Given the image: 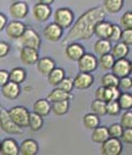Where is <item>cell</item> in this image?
Wrapping results in <instances>:
<instances>
[{
	"label": "cell",
	"mask_w": 132,
	"mask_h": 155,
	"mask_svg": "<svg viewBox=\"0 0 132 155\" xmlns=\"http://www.w3.org/2000/svg\"><path fill=\"white\" fill-rule=\"evenodd\" d=\"M38 152V144L34 139H25L19 146V154L21 155H35Z\"/></svg>",
	"instance_id": "ffe728a7"
},
{
	"label": "cell",
	"mask_w": 132,
	"mask_h": 155,
	"mask_svg": "<svg viewBox=\"0 0 132 155\" xmlns=\"http://www.w3.org/2000/svg\"><path fill=\"white\" fill-rule=\"evenodd\" d=\"M53 1H54V0H38V2L44 4V5H49V6L51 4H53Z\"/></svg>",
	"instance_id": "f907efd6"
},
{
	"label": "cell",
	"mask_w": 132,
	"mask_h": 155,
	"mask_svg": "<svg viewBox=\"0 0 132 155\" xmlns=\"http://www.w3.org/2000/svg\"><path fill=\"white\" fill-rule=\"evenodd\" d=\"M6 25H7V17L5 16L4 14L0 13V32L6 27Z\"/></svg>",
	"instance_id": "681fc988"
},
{
	"label": "cell",
	"mask_w": 132,
	"mask_h": 155,
	"mask_svg": "<svg viewBox=\"0 0 132 155\" xmlns=\"http://www.w3.org/2000/svg\"><path fill=\"white\" fill-rule=\"evenodd\" d=\"M108 136V130L106 127L104 126H97L95 129H93V134H92V140L94 143H98L102 144L103 142H105Z\"/></svg>",
	"instance_id": "d4e9b609"
},
{
	"label": "cell",
	"mask_w": 132,
	"mask_h": 155,
	"mask_svg": "<svg viewBox=\"0 0 132 155\" xmlns=\"http://www.w3.org/2000/svg\"><path fill=\"white\" fill-rule=\"evenodd\" d=\"M101 84L104 87H119V78L114 74H105L101 79Z\"/></svg>",
	"instance_id": "836d02e7"
},
{
	"label": "cell",
	"mask_w": 132,
	"mask_h": 155,
	"mask_svg": "<svg viewBox=\"0 0 132 155\" xmlns=\"http://www.w3.org/2000/svg\"><path fill=\"white\" fill-rule=\"evenodd\" d=\"M25 28L26 26L21 22L13 21L6 25V33L11 39H19L21 35L23 34V32L25 31Z\"/></svg>",
	"instance_id": "e0dca14e"
},
{
	"label": "cell",
	"mask_w": 132,
	"mask_h": 155,
	"mask_svg": "<svg viewBox=\"0 0 132 155\" xmlns=\"http://www.w3.org/2000/svg\"><path fill=\"white\" fill-rule=\"evenodd\" d=\"M97 59L94 54L84 53V56L78 60V68L80 73H93L97 68Z\"/></svg>",
	"instance_id": "52a82bcc"
},
{
	"label": "cell",
	"mask_w": 132,
	"mask_h": 155,
	"mask_svg": "<svg viewBox=\"0 0 132 155\" xmlns=\"http://www.w3.org/2000/svg\"><path fill=\"white\" fill-rule=\"evenodd\" d=\"M124 0H103V8L106 13L116 14L123 8Z\"/></svg>",
	"instance_id": "603a6c76"
},
{
	"label": "cell",
	"mask_w": 132,
	"mask_h": 155,
	"mask_svg": "<svg viewBox=\"0 0 132 155\" xmlns=\"http://www.w3.org/2000/svg\"><path fill=\"white\" fill-rule=\"evenodd\" d=\"M112 49V42L107 39H101L96 41L94 44V51L98 56H102L105 53H110Z\"/></svg>",
	"instance_id": "484cf974"
},
{
	"label": "cell",
	"mask_w": 132,
	"mask_h": 155,
	"mask_svg": "<svg viewBox=\"0 0 132 155\" xmlns=\"http://www.w3.org/2000/svg\"><path fill=\"white\" fill-rule=\"evenodd\" d=\"M115 58L112 56L111 53H105V54H102L99 56V59L97 60V66L102 70H110V69L113 67L114 65Z\"/></svg>",
	"instance_id": "f1b7e54d"
},
{
	"label": "cell",
	"mask_w": 132,
	"mask_h": 155,
	"mask_svg": "<svg viewBox=\"0 0 132 155\" xmlns=\"http://www.w3.org/2000/svg\"><path fill=\"white\" fill-rule=\"evenodd\" d=\"M72 99V95L68 93V92H64V91L60 90L58 87H56L53 91H51L49 94H47V100L49 102H58V101H63V100H70Z\"/></svg>",
	"instance_id": "7402d4cb"
},
{
	"label": "cell",
	"mask_w": 132,
	"mask_h": 155,
	"mask_svg": "<svg viewBox=\"0 0 132 155\" xmlns=\"http://www.w3.org/2000/svg\"><path fill=\"white\" fill-rule=\"evenodd\" d=\"M84 126H85V128L89 130H93L95 129L97 126H99V118H98L97 114H95V113H87L85 117H84Z\"/></svg>",
	"instance_id": "1f68e13d"
},
{
	"label": "cell",
	"mask_w": 132,
	"mask_h": 155,
	"mask_svg": "<svg viewBox=\"0 0 132 155\" xmlns=\"http://www.w3.org/2000/svg\"><path fill=\"white\" fill-rule=\"evenodd\" d=\"M9 13L13 16L15 19H23L27 16L28 13V6L27 4L23 2V1H16L11 4V6L9 7Z\"/></svg>",
	"instance_id": "9a60e30c"
},
{
	"label": "cell",
	"mask_w": 132,
	"mask_h": 155,
	"mask_svg": "<svg viewBox=\"0 0 132 155\" xmlns=\"http://www.w3.org/2000/svg\"><path fill=\"white\" fill-rule=\"evenodd\" d=\"M51 7L49 5L38 2L33 7V16L37 22H47L51 16Z\"/></svg>",
	"instance_id": "7c38bea8"
},
{
	"label": "cell",
	"mask_w": 132,
	"mask_h": 155,
	"mask_svg": "<svg viewBox=\"0 0 132 155\" xmlns=\"http://www.w3.org/2000/svg\"><path fill=\"white\" fill-rule=\"evenodd\" d=\"M112 74H114L118 78L129 76L131 74V61L127 60L125 58L115 59L114 65L112 67Z\"/></svg>",
	"instance_id": "ba28073f"
},
{
	"label": "cell",
	"mask_w": 132,
	"mask_h": 155,
	"mask_svg": "<svg viewBox=\"0 0 132 155\" xmlns=\"http://www.w3.org/2000/svg\"><path fill=\"white\" fill-rule=\"evenodd\" d=\"M123 146L119 138L108 137L105 142L102 143L101 153L103 155H120L122 153Z\"/></svg>",
	"instance_id": "8992f818"
},
{
	"label": "cell",
	"mask_w": 132,
	"mask_h": 155,
	"mask_svg": "<svg viewBox=\"0 0 132 155\" xmlns=\"http://www.w3.org/2000/svg\"><path fill=\"white\" fill-rule=\"evenodd\" d=\"M36 64H37L38 73L43 75V76H47L49 73L56 67V61L53 60L52 58H49V57H43L41 59L38 58Z\"/></svg>",
	"instance_id": "ac0fdd59"
},
{
	"label": "cell",
	"mask_w": 132,
	"mask_h": 155,
	"mask_svg": "<svg viewBox=\"0 0 132 155\" xmlns=\"http://www.w3.org/2000/svg\"><path fill=\"white\" fill-rule=\"evenodd\" d=\"M64 53H66V57L68 59L72 61H78L86 52L85 48L82 47L81 44L77 43V42H71V43L67 44Z\"/></svg>",
	"instance_id": "30bf717a"
},
{
	"label": "cell",
	"mask_w": 132,
	"mask_h": 155,
	"mask_svg": "<svg viewBox=\"0 0 132 155\" xmlns=\"http://www.w3.org/2000/svg\"><path fill=\"white\" fill-rule=\"evenodd\" d=\"M121 26L124 30L127 28H132V12H127L122 15V17L120 19Z\"/></svg>",
	"instance_id": "ab89813d"
},
{
	"label": "cell",
	"mask_w": 132,
	"mask_h": 155,
	"mask_svg": "<svg viewBox=\"0 0 132 155\" xmlns=\"http://www.w3.org/2000/svg\"><path fill=\"white\" fill-rule=\"evenodd\" d=\"M110 53L114 57L115 59L125 58L127 54L129 53V45L124 44L123 42H118L114 47H112L111 52H110Z\"/></svg>",
	"instance_id": "83f0119b"
},
{
	"label": "cell",
	"mask_w": 132,
	"mask_h": 155,
	"mask_svg": "<svg viewBox=\"0 0 132 155\" xmlns=\"http://www.w3.org/2000/svg\"><path fill=\"white\" fill-rule=\"evenodd\" d=\"M16 1H17V0H16Z\"/></svg>",
	"instance_id": "816d5d0a"
},
{
	"label": "cell",
	"mask_w": 132,
	"mask_h": 155,
	"mask_svg": "<svg viewBox=\"0 0 132 155\" xmlns=\"http://www.w3.org/2000/svg\"><path fill=\"white\" fill-rule=\"evenodd\" d=\"M33 111L41 117L49 116V113L51 112V102H49L47 99L37 100L33 105Z\"/></svg>",
	"instance_id": "44dd1931"
},
{
	"label": "cell",
	"mask_w": 132,
	"mask_h": 155,
	"mask_svg": "<svg viewBox=\"0 0 132 155\" xmlns=\"http://www.w3.org/2000/svg\"><path fill=\"white\" fill-rule=\"evenodd\" d=\"M75 16L71 9L69 8H59L54 13V23L61 27V28H68L72 25Z\"/></svg>",
	"instance_id": "3957f363"
},
{
	"label": "cell",
	"mask_w": 132,
	"mask_h": 155,
	"mask_svg": "<svg viewBox=\"0 0 132 155\" xmlns=\"http://www.w3.org/2000/svg\"><path fill=\"white\" fill-rule=\"evenodd\" d=\"M0 154L2 155H18L19 154V146L11 138H6L0 142Z\"/></svg>",
	"instance_id": "5bb4252c"
},
{
	"label": "cell",
	"mask_w": 132,
	"mask_h": 155,
	"mask_svg": "<svg viewBox=\"0 0 132 155\" xmlns=\"http://www.w3.org/2000/svg\"><path fill=\"white\" fill-rule=\"evenodd\" d=\"M64 76H66V73H64L63 69L60 68V67H54L47 75V82L50 85L56 87L62 81V78Z\"/></svg>",
	"instance_id": "cb8c5ba5"
},
{
	"label": "cell",
	"mask_w": 132,
	"mask_h": 155,
	"mask_svg": "<svg viewBox=\"0 0 132 155\" xmlns=\"http://www.w3.org/2000/svg\"><path fill=\"white\" fill-rule=\"evenodd\" d=\"M120 94L121 92L119 87H105V102L118 100Z\"/></svg>",
	"instance_id": "d590c367"
},
{
	"label": "cell",
	"mask_w": 132,
	"mask_h": 155,
	"mask_svg": "<svg viewBox=\"0 0 132 155\" xmlns=\"http://www.w3.org/2000/svg\"><path fill=\"white\" fill-rule=\"evenodd\" d=\"M43 34H44V38L49 40L50 42H58L63 35V28H61L56 23H51L44 28Z\"/></svg>",
	"instance_id": "9c48e42d"
},
{
	"label": "cell",
	"mask_w": 132,
	"mask_h": 155,
	"mask_svg": "<svg viewBox=\"0 0 132 155\" xmlns=\"http://www.w3.org/2000/svg\"><path fill=\"white\" fill-rule=\"evenodd\" d=\"M1 93L6 99L16 100L21 94V86L17 83L8 81L5 85L1 86Z\"/></svg>",
	"instance_id": "4fadbf2b"
},
{
	"label": "cell",
	"mask_w": 132,
	"mask_h": 155,
	"mask_svg": "<svg viewBox=\"0 0 132 155\" xmlns=\"http://www.w3.org/2000/svg\"><path fill=\"white\" fill-rule=\"evenodd\" d=\"M121 111L119 103H118V100L115 101H108L106 102V114L110 116H118Z\"/></svg>",
	"instance_id": "74e56055"
},
{
	"label": "cell",
	"mask_w": 132,
	"mask_h": 155,
	"mask_svg": "<svg viewBox=\"0 0 132 155\" xmlns=\"http://www.w3.org/2000/svg\"><path fill=\"white\" fill-rule=\"evenodd\" d=\"M112 31V23L110 22H105L104 19L103 21H99V22L96 24L94 30V34H96L99 38V39H107L110 38V34H111Z\"/></svg>",
	"instance_id": "d6986e66"
},
{
	"label": "cell",
	"mask_w": 132,
	"mask_h": 155,
	"mask_svg": "<svg viewBox=\"0 0 132 155\" xmlns=\"http://www.w3.org/2000/svg\"><path fill=\"white\" fill-rule=\"evenodd\" d=\"M0 127L5 133L11 134V135H18L21 134V128L14 122L8 114V111L5 109H0Z\"/></svg>",
	"instance_id": "277c9868"
},
{
	"label": "cell",
	"mask_w": 132,
	"mask_h": 155,
	"mask_svg": "<svg viewBox=\"0 0 132 155\" xmlns=\"http://www.w3.org/2000/svg\"><path fill=\"white\" fill-rule=\"evenodd\" d=\"M95 97H96V100H101V101L105 102V87H98L96 90V93H95Z\"/></svg>",
	"instance_id": "c3c4849f"
},
{
	"label": "cell",
	"mask_w": 132,
	"mask_h": 155,
	"mask_svg": "<svg viewBox=\"0 0 132 155\" xmlns=\"http://www.w3.org/2000/svg\"><path fill=\"white\" fill-rule=\"evenodd\" d=\"M90 109H92L93 113L97 114L98 117L105 116L106 114V102L95 99L90 104Z\"/></svg>",
	"instance_id": "d6a6232c"
},
{
	"label": "cell",
	"mask_w": 132,
	"mask_h": 155,
	"mask_svg": "<svg viewBox=\"0 0 132 155\" xmlns=\"http://www.w3.org/2000/svg\"><path fill=\"white\" fill-rule=\"evenodd\" d=\"M56 87L60 88V90L64 91V92H68V93H71V91L73 90V78L70 77H66L64 76L62 78V81L56 85Z\"/></svg>",
	"instance_id": "8d00e7d4"
},
{
	"label": "cell",
	"mask_w": 132,
	"mask_h": 155,
	"mask_svg": "<svg viewBox=\"0 0 132 155\" xmlns=\"http://www.w3.org/2000/svg\"><path fill=\"white\" fill-rule=\"evenodd\" d=\"M9 50H10V47L7 42H0V58H5L9 53Z\"/></svg>",
	"instance_id": "bcb514c9"
},
{
	"label": "cell",
	"mask_w": 132,
	"mask_h": 155,
	"mask_svg": "<svg viewBox=\"0 0 132 155\" xmlns=\"http://www.w3.org/2000/svg\"><path fill=\"white\" fill-rule=\"evenodd\" d=\"M28 113H30L28 110L25 107H21V105L14 107V108L8 110V114L10 117V119L21 128L28 127Z\"/></svg>",
	"instance_id": "7a4b0ae2"
},
{
	"label": "cell",
	"mask_w": 132,
	"mask_h": 155,
	"mask_svg": "<svg viewBox=\"0 0 132 155\" xmlns=\"http://www.w3.org/2000/svg\"><path fill=\"white\" fill-rule=\"evenodd\" d=\"M107 130H108V136L110 137L120 138L121 135H122L123 128H122V126L120 125V124H113V125H111L107 128Z\"/></svg>",
	"instance_id": "f35d334b"
},
{
	"label": "cell",
	"mask_w": 132,
	"mask_h": 155,
	"mask_svg": "<svg viewBox=\"0 0 132 155\" xmlns=\"http://www.w3.org/2000/svg\"><path fill=\"white\" fill-rule=\"evenodd\" d=\"M131 87H132V82L130 75L129 76H124L122 78H119V88L128 91V90H131Z\"/></svg>",
	"instance_id": "ee69618b"
},
{
	"label": "cell",
	"mask_w": 132,
	"mask_h": 155,
	"mask_svg": "<svg viewBox=\"0 0 132 155\" xmlns=\"http://www.w3.org/2000/svg\"><path fill=\"white\" fill-rule=\"evenodd\" d=\"M8 81H9V73L7 70L0 69V87L2 86V85H5Z\"/></svg>",
	"instance_id": "7dc6e473"
},
{
	"label": "cell",
	"mask_w": 132,
	"mask_h": 155,
	"mask_svg": "<svg viewBox=\"0 0 132 155\" xmlns=\"http://www.w3.org/2000/svg\"><path fill=\"white\" fill-rule=\"evenodd\" d=\"M118 103L122 110H130L132 108V95L130 93H121Z\"/></svg>",
	"instance_id": "e575fe53"
},
{
	"label": "cell",
	"mask_w": 132,
	"mask_h": 155,
	"mask_svg": "<svg viewBox=\"0 0 132 155\" xmlns=\"http://www.w3.org/2000/svg\"><path fill=\"white\" fill-rule=\"evenodd\" d=\"M121 33H122L121 26L112 24V31H111V34H110L108 40H110L111 42H119L120 38H121Z\"/></svg>",
	"instance_id": "60d3db41"
},
{
	"label": "cell",
	"mask_w": 132,
	"mask_h": 155,
	"mask_svg": "<svg viewBox=\"0 0 132 155\" xmlns=\"http://www.w3.org/2000/svg\"><path fill=\"white\" fill-rule=\"evenodd\" d=\"M26 79V71L23 68H13L9 71V81L21 84Z\"/></svg>",
	"instance_id": "4dcf8cb0"
},
{
	"label": "cell",
	"mask_w": 132,
	"mask_h": 155,
	"mask_svg": "<svg viewBox=\"0 0 132 155\" xmlns=\"http://www.w3.org/2000/svg\"><path fill=\"white\" fill-rule=\"evenodd\" d=\"M122 128H132V112L127 110V112L124 113L123 116L121 117V124Z\"/></svg>",
	"instance_id": "b9f144b4"
},
{
	"label": "cell",
	"mask_w": 132,
	"mask_h": 155,
	"mask_svg": "<svg viewBox=\"0 0 132 155\" xmlns=\"http://www.w3.org/2000/svg\"><path fill=\"white\" fill-rule=\"evenodd\" d=\"M19 57L24 65H34L38 60V52L37 50L32 49V48L23 47Z\"/></svg>",
	"instance_id": "2e32d148"
},
{
	"label": "cell",
	"mask_w": 132,
	"mask_h": 155,
	"mask_svg": "<svg viewBox=\"0 0 132 155\" xmlns=\"http://www.w3.org/2000/svg\"><path fill=\"white\" fill-rule=\"evenodd\" d=\"M19 39H21V43L23 44V47L32 48L35 50H38L41 47L40 35L33 28H25Z\"/></svg>",
	"instance_id": "5b68a950"
},
{
	"label": "cell",
	"mask_w": 132,
	"mask_h": 155,
	"mask_svg": "<svg viewBox=\"0 0 132 155\" xmlns=\"http://www.w3.org/2000/svg\"><path fill=\"white\" fill-rule=\"evenodd\" d=\"M120 40H121V42H123L124 44L130 47L132 44V28H127V30L122 31Z\"/></svg>",
	"instance_id": "7bdbcfd3"
},
{
	"label": "cell",
	"mask_w": 132,
	"mask_h": 155,
	"mask_svg": "<svg viewBox=\"0 0 132 155\" xmlns=\"http://www.w3.org/2000/svg\"><path fill=\"white\" fill-rule=\"evenodd\" d=\"M120 138L122 139L123 143L131 145L132 144V128H125V129H123L122 135H121Z\"/></svg>",
	"instance_id": "f6af8a7d"
},
{
	"label": "cell",
	"mask_w": 132,
	"mask_h": 155,
	"mask_svg": "<svg viewBox=\"0 0 132 155\" xmlns=\"http://www.w3.org/2000/svg\"><path fill=\"white\" fill-rule=\"evenodd\" d=\"M51 111L56 116H63V114H66L69 111V100L53 102V104L51 105Z\"/></svg>",
	"instance_id": "f546056e"
},
{
	"label": "cell",
	"mask_w": 132,
	"mask_h": 155,
	"mask_svg": "<svg viewBox=\"0 0 132 155\" xmlns=\"http://www.w3.org/2000/svg\"><path fill=\"white\" fill-rule=\"evenodd\" d=\"M105 15H106V12L104 10L102 6L94 7L87 10L73 24L71 30L69 31L67 36L64 38L62 44L66 45L71 42H76L78 40H89L94 35L96 24L99 21H103L105 18Z\"/></svg>",
	"instance_id": "6da1fadb"
},
{
	"label": "cell",
	"mask_w": 132,
	"mask_h": 155,
	"mask_svg": "<svg viewBox=\"0 0 132 155\" xmlns=\"http://www.w3.org/2000/svg\"><path fill=\"white\" fill-rule=\"evenodd\" d=\"M94 76L89 73H79L73 78V87L78 90H86L94 84Z\"/></svg>",
	"instance_id": "8fae6325"
},
{
	"label": "cell",
	"mask_w": 132,
	"mask_h": 155,
	"mask_svg": "<svg viewBox=\"0 0 132 155\" xmlns=\"http://www.w3.org/2000/svg\"><path fill=\"white\" fill-rule=\"evenodd\" d=\"M28 127L32 131H37L43 127V117L37 114L36 112L28 113Z\"/></svg>",
	"instance_id": "4316f807"
}]
</instances>
